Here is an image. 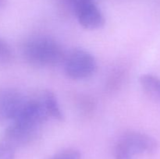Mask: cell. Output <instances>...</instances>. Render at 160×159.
Masks as SVG:
<instances>
[{"instance_id":"obj_1","label":"cell","mask_w":160,"mask_h":159,"mask_svg":"<svg viewBox=\"0 0 160 159\" xmlns=\"http://www.w3.org/2000/svg\"><path fill=\"white\" fill-rule=\"evenodd\" d=\"M22 54L28 63L35 67L55 66L66 58L61 45L55 39L44 35L28 38L23 44Z\"/></svg>"},{"instance_id":"obj_2","label":"cell","mask_w":160,"mask_h":159,"mask_svg":"<svg viewBox=\"0 0 160 159\" xmlns=\"http://www.w3.org/2000/svg\"><path fill=\"white\" fill-rule=\"evenodd\" d=\"M64 70L69 78L83 80L90 77L96 71L97 62L95 57L84 49H74L66 55Z\"/></svg>"},{"instance_id":"obj_3","label":"cell","mask_w":160,"mask_h":159,"mask_svg":"<svg viewBox=\"0 0 160 159\" xmlns=\"http://www.w3.org/2000/svg\"><path fill=\"white\" fill-rule=\"evenodd\" d=\"M41 128L20 122H12L9 124L1 140L12 147L27 146L37 139Z\"/></svg>"},{"instance_id":"obj_4","label":"cell","mask_w":160,"mask_h":159,"mask_svg":"<svg viewBox=\"0 0 160 159\" xmlns=\"http://www.w3.org/2000/svg\"><path fill=\"white\" fill-rule=\"evenodd\" d=\"M131 155L152 154L159 149V143L154 137L138 131H128L119 140Z\"/></svg>"},{"instance_id":"obj_5","label":"cell","mask_w":160,"mask_h":159,"mask_svg":"<svg viewBox=\"0 0 160 159\" xmlns=\"http://www.w3.org/2000/svg\"><path fill=\"white\" fill-rule=\"evenodd\" d=\"M73 9L79 23L88 30L102 27L105 19L93 0H72Z\"/></svg>"},{"instance_id":"obj_6","label":"cell","mask_w":160,"mask_h":159,"mask_svg":"<svg viewBox=\"0 0 160 159\" xmlns=\"http://www.w3.org/2000/svg\"><path fill=\"white\" fill-rule=\"evenodd\" d=\"M28 98L13 89H0V122L12 123L19 115Z\"/></svg>"},{"instance_id":"obj_7","label":"cell","mask_w":160,"mask_h":159,"mask_svg":"<svg viewBox=\"0 0 160 159\" xmlns=\"http://www.w3.org/2000/svg\"><path fill=\"white\" fill-rule=\"evenodd\" d=\"M42 105L48 118H52L57 121L62 122L64 120V115L59 106L58 100L53 92L46 90L43 92L39 98Z\"/></svg>"},{"instance_id":"obj_8","label":"cell","mask_w":160,"mask_h":159,"mask_svg":"<svg viewBox=\"0 0 160 159\" xmlns=\"http://www.w3.org/2000/svg\"><path fill=\"white\" fill-rule=\"evenodd\" d=\"M139 82L148 96L160 101V79L158 76L152 74L142 75Z\"/></svg>"},{"instance_id":"obj_9","label":"cell","mask_w":160,"mask_h":159,"mask_svg":"<svg viewBox=\"0 0 160 159\" xmlns=\"http://www.w3.org/2000/svg\"><path fill=\"white\" fill-rule=\"evenodd\" d=\"M13 59V53L10 45L0 37V66L7 65Z\"/></svg>"},{"instance_id":"obj_10","label":"cell","mask_w":160,"mask_h":159,"mask_svg":"<svg viewBox=\"0 0 160 159\" xmlns=\"http://www.w3.org/2000/svg\"><path fill=\"white\" fill-rule=\"evenodd\" d=\"M81 154L78 150L67 149L57 153L49 159H81Z\"/></svg>"},{"instance_id":"obj_11","label":"cell","mask_w":160,"mask_h":159,"mask_svg":"<svg viewBox=\"0 0 160 159\" xmlns=\"http://www.w3.org/2000/svg\"><path fill=\"white\" fill-rule=\"evenodd\" d=\"M15 148L0 140V159H14Z\"/></svg>"},{"instance_id":"obj_12","label":"cell","mask_w":160,"mask_h":159,"mask_svg":"<svg viewBox=\"0 0 160 159\" xmlns=\"http://www.w3.org/2000/svg\"><path fill=\"white\" fill-rule=\"evenodd\" d=\"M114 154H115L116 159H132L133 157L131 153L119 142H117L115 146Z\"/></svg>"},{"instance_id":"obj_13","label":"cell","mask_w":160,"mask_h":159,"mask_svg":"<svg viewBox=\"0 0 160 159\" xmlns=\"http://www.w3.org/2000/svg\"><path fill=\"white\" fill-rule=\"evenodd\" d=\"M5 2H6V0H0V8L4 6Z\"/></svg>"}]
</instances>
